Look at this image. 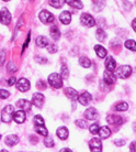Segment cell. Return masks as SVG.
<instances>
[{
	"instance_id": "1",
	"label": "cell",
	"mask_w": 136,
	"mask_h": 152,
	"mask_svg": "<svg viewBox=\"0 0 136 152\" xmlns=\"http://www.w3.org/2000/svg\"><path fill=\"white\" fill-rule=\"evenodd\" d=\"M13 113H14V109H13V106L11 105H7L4 107L2 111H1V120L2 122H10L12 120V117H13Z\"/></svg>"
},
{
	"instance_id": "2",
	"label": "cell",
	"mask_w": 136,
	"mask_h": 152,
	"mask_svg": "<svg viewBox=\"0 0 136 152\" xmlns=\"http://www.w3.org/2000/svg\"><path fill=\"white\" fill-rule=\"evenodd\" d=\"M48 83L49 85L54 88H61L63 87V78L59 74L53 73L48 76Z\"/></svg>"
},
{
	"instance_id": "3",
	"label": "cell",
	"mask_w": 136,
	"mask_h": 152,
	"mask_svg": "<svg viewBox=\"0 0 136 152\" xmlns=\"http://www.w3.org/2000/svg\"><path fill=\"white\" fill-rule=\"evenodd\" d=\"M132 74V67L129 65H122L119 67V69L116 71V76L120 78H127Z\"/></svg>"
},
{
	"instance_id": "4",
	"label": "cell",
	"mask_w": 136,
	"mask_h": 152,
	"mask_svg": "<svg viewBox=\"0 0 136 152\" xmlns=\"http://www.w3.org/2000/svg\"><path fill=\"white\" fill-rule=\"evenodd\" d=\"M80 21H81V23H82L85 27H87V28H92L95 24V18H93L92 15H88V13H83V15H81V17H80Z\"/></svg>"
},
{
	"instance_id": "5",
	"label": "cell",
	"mask_w": 136,
	"mask_h": 152,
	"mask_svg": "<svg viewBox=\"0 0 136 152\" xmlns=\"http://www.w3.org/2000/svg\"><path fill=\"white\" fill-rule=\"evenodd\" d=\"M0 22L4 26H8L11 22V13L9 12L7 8H2L0 11Z\"/></svg>"
},
{
	"instance_id": "6",
	"label": "cell",
	"mask_w": 136,
	"mask_h": 152,
	"mask_svg": "<svg viewBox=\"0 0 136 152\" xmlns=\"http://www.w3.org/2000/svg\"><path fill=\"white\" fill-rule=\"evenodd\" d=\"M38 18H40V20H41L43 23H51L55 20L54 15L49 11H47V10H42V11L40 12V15H38Z\"/></svg>"
},
{
	"instance_id": "7",
	"label": "cell",
	"mask_w": 136,
	"mask_h": 152,
	"mask_svg": "<svg viewBox=\"0 0 136 152\" xmlns=\"http://www.w3.org/2000/svg\"><path fill=\"white\" fill-rule=\"evenodd\" d=\"M103 80L106 82L108 85H112L116 82V76L114 75L113 71H109V69H106L104 74H103Z\"/></svg>"
},
{
	"instance_id": "8",
	"label": "cell",
	"mask_w": 136,
	"mask_h": 152,
	"mask_svg": "<svg viewBox=\"0 0 136 152\" xmlns=\"http://www.w3.org/2000/svg\"><path fill=\"white\" fill-rule=\"evenodd\" d=\"M17 88L19 89L20 91H27L30 89V82L27 80V78H20L18 82H17Z\"/></svg>"
},
{
	"instance_id": "9",
	"label": "cell",
	"mask_w": 136,
	"mask_h": 152,
	"mask_svg": "<svg viewBox=\"0 0 136 152\" xmlns=\"http://www.w3.org/2000/svg\"><path fill=\"white\" fill-rule=\"evenodd\" d=\"M89 148H90V151H97V152H101L102 151V143L101 141L97 139V138H93L91 139L90 142H89Z\"/></svg>"
},
{
	"instance_id": "10",
	"label": "cell",
	"mask_w": 136,
	"mask_h": 152,
	"mask_svg": "<svg viewBox=\"0 0 136 152\" xmlns=\"http://www.w3.org/2000/svg\"><path fill=\"white\" fill-rule=\"evenodd\" d=\"M32 104L34 106L41 108L43 106V104H44V96L42 95L41 93H35L33 97H32Z\"/></svg>"
},
{
	"instance_id": "11",
	"label": "cell",
	"mask_w": 136,
	"mask_h": 152,
	"mask_svg": "<svg viewBox=\"0 0 136 152\" xmlns=\"http://www.w3.org/2000/svg\"><path fill=\"white\" fill-rule=\"evenodd\" d=\"M91 95L88 93V91H83L81 95H78V102H79L82 106H87L88 104L90 103V100H91Z\"/></svg>"
},
{
	"instance_id": "12",
	"label": "cell",
	"mask_w": 136,
	"mask_h": 152,
	"mask_svg": "<svg viewBox=\"0 0 136 152\" xmlns=\"http://www.w3.org/2000/svg\"><path fill=\"white\" fill-rule=\"evenodd\" d=\"M13 119H14V121L17 124H23V122L25 121V119H27V115L24 113V110H19V111H15L13 113Z\"/></svg>"
},
{
	"instance_id": "13",
	"label": "cell",
	"mask_w": 136,
	"mask_h": 152,
	"mask_svg": "<svg viewBox=\"0 0 136 152\" xmlns=\"http://www.w3.org/2000/svg\"><path fill=\"white\" fill-rule=\"evenodd\" d=\"M85 117L87 118L88 120H95V119L98 118V111L93 107L88 108L87 110L85 111Z\"/></svg>"
},
{
	"instance_id": "14",
	"label": "cell",
	"mask_w": 136,
	"mask_h": 152,
	"mask_svg": "<svg viewBox=\"0 0 136 152\" xmlns=\"http://www.w3.org/2000/svg\"><path fill=\"white\" fill-rule=\"evenodd\" d=\"M106 121L109 122V124H111V125H122L123 124V119L120 116L111 115V116L106 117Z\"/></svg>"
},
{
	"instance_id": "15",
	"label": "cell",
	"mask_w": 136,
	"mask_h": 152,
	"mask_svg": "<svg viewBox=\"0 0 136 152\" xmlns=\"http://www.w3.org/2000/svg\"><path fill=\"white\" fill-rule=\"evenodd\" d=\"M17 106L19 107L20 109H22V110L27 111V110H30L31 109L32 105H31V103L29 102V100H25V99H20V100H18V103H17Z\"/></svg>"
},
{
	"instance_id": "16",
	"label": "cell",
	"mask_w": 136,
	"mask_h": 152,
	"mask_svg": "<svg viewBox=\"0 0 136 152\" xmlns=\"http://www.w3.org/2000/svg\"><path fill=\"white\" fill-rule=\"evenodd\" d=\"M59 20L64 24H69L70 21H72V13L69 11H63L59 15Z\"/></svg>"
},
{
	"instance_id": "17",
	"label": "cell",
	"mask_w": 136,
	"mask_h": 152,
	"mask_svg": "<svg viewBox=\"0 0 136 152\" xmlns=\"http://www.w3.org/2000/svg\"><path fill=\"white\" fill-rule=\"evenodd\" d=\"M65 94H66V96H67L68 98L72 99V100H77V98H78V93L72 87L66 88L65 89Z\"/></svg>"
},
{
	"instance_id": "18",
	"label": "cell",
	"mask_w": 136,
	"mask_h": 152,
	"mask_svg": "<svg viewBox=\"0 0 136 152\" xmlns=\"http://www.w3.org/2000/svg\"><path fill=\"white\" fill-rule=\"evenodd\" d=\"M18 142H19V138H18V136H15V134H10V136H8V137L6 138V143H7L9 147H13V145H15Z\"/></svg>"
},
{
	"instance_id": "19",
	"label": "cell",
	"mask_w": 136,
	"mask_h": 152,
	"mask_svg": "<svg viewBox=\"0 0 136 152\" xmlns=\"http://www.w3.org/2000/svg\"><path fill=\"white\" fill-rule=\"evenodd\" d=\"M57 137L61 140H66L68 138V129L66 127H61L57 129Z\"/></svg>"
},
{
	"instance_id": "20",
	"label": "cell",
	"mask_w": 136,
	"mask_h": 152,
	"mask_svg": "<svg viewBox=\"0 0 136 152\" xmlns=\"http://www.w3.org/2000/svg\"><path fill=\"white\" fill-rule=\"evenodd\" d=\"M106 69H109V71H114V69H115V67H116V63H115V61H114V58L112 56L106 57Z\"/></svg>"
},
{
	"instance_id": "21",
	"label": "cell",
	"mask_w": 136,
	"mask_h": 152,
	"mask_svg": "<svg viewBox=\"0 0 136 152\" xmlns=\"http://www.w3.org/2000/svg\"><path fill=\"white\" fill-rule=\"evenodd\" d=\"M35 42H36V45H38V48H46L47 44H48V40H47V38L43 37V35L38 37Z\"/></svg>"
},
{
	"instance_id": "22",
	"label": "cell",
	"mask_w": 136,
	"mask_h": 152,
	"mask_svg": "<svg viewBox=\"0 0 136 152\" xmlns=\"http://www.w3.org/2000/svg\"><path fill=\"white\" fill-rule=\"evenodd\" d=\"M65 2L67 4H69L70 7L76 8V9H82L83 4L80 0H65Z\"/></svg>"
},
{
	"instance_id": "23",
	"label": "cell",
	"mask_w": 136,
	"mask_h": 152,
	"mask_svg": "<svg viewBox=\"0 0 136 152\" xmlns=\"http://www.w3.org/2000/svg\"><path fill=\"white\" fill-rule=\"evenodd\" d=\"M99 134H100V138L102 139H106V138H109L111 136V130L108 127H101L99 129Z\"/></svg>"
},
{
	"instance_id": "24",
	"label": "cell",
	"mask_w": 136,
	"mask_h": 152,
	"mask_svg": "<svg viewBox=\"0 0 136 152\" xmlns=\"http://www.w3.org/2000/svg\"><path fill=\"white\" fill-rule=\"evenodd\" d=\"M95 53H97V55H98L100 58H103V57H106V54H108L106 50L104 49L103 46H101V45H95Z\"/></svg>"
},
{
	"instance_id": "25",
	"label": "cell",
	"mask_w": 136,
	"mask_h": 152,
	"mask_svg": "<svg viewBox=\"0 0 136 152\" xmlns=\"http://www.w3.org/2000/svg\"><path fill=\"white\" fill-rule=\"evenodd\" d=\"M51 37H52V39L55 40V41L61 38V32L58 30V28L55 27V26H53V27L51 28Z\"/></svg>"
},
{
	"instance_id": "26",
	"label": "cell",
	"mask_w": 136,
	"mask_h": 152,
	"mask_svg": "<svg viewBox=\"0 0 136 152\" xmlns=\"http://www.w3.org/2000/svg\"><path fill=\"white\" fill-rule=\"evenodd\" d=\"M79 64L81 65L82 67H85V69H88V67H90L91 66V61L88 58V57L81 56L79 58Z\"/></svg>"
},
{
	"instance_id": "27",
	"label": "cell",
	"mask_w": 136,
	"mask_h": 152,
	"mask_svg": "<svg viewBox=\"0 0 136 152\" xmlns=\"http://www.w3.org/2000/svg\"><path fill=\"white\" fill-rule=\"evenodd\" d=\"M35 130H36V132L38 134L44 136V137H46L48 134V131H47V129H46L44 126H35Z\"/></svg>"
},
{
	"instance_id": "28",
	"label": "cell",
	"mask_w": 136,
	"mask_h": 152,
	"mask_svg": "<svg viewBox=\"0 0 136 152\" xmlns=\"http://www.w3.org/2000/svg\"><path fill=\"white\" fill-rule=\"evenodd\" d=\"M124 45L126 49L131 50V51H136V42L134 40H127V41H125Z\"/></svg>"
},
{
	"instance_id": "29",
	"label": "cell",
	"mask_w": 136,
	"mask_h": 152,
	"mask_svg": "<svg viewBox=\"0 0 136 152\" xmlns=\"http://www.w3.org/2000/svg\"><path fill=\"white\" fill-rule=\"evenodd\" d=\"M106 6V1L104 0H95V11H100Z\"/></svg>"
},
{
	"instance_id": "30",
	"label": "cell",
	"mask_w": 136,
	"mask_h": 152,
	"mask_svg": "<svg viewBox=\"0 0 136 152\" xmlns=\"http://www.w3.org/2000/svg\"><path fill=\"white\" fill-rule=\"evenodd\" d=\"M95 34H97V35H95V37H97V39H98L100 42H103L106 38V32L102 30V29H98V30H97V32H95Z\"/></svg>"
},
{
	"instance_id": "31",
	"label": "cell",
	"mask_w": 136,
	"mask_h": 152,
	"mask_svg": "<svg viewBox=\"0 0 136 152\" xmlns=\"http://www.w3.org/2000/svg\"><path fill=\"white\" fill-rule=\"evenodd\" d=\"M64 2H65V0H49V4H51L52 7L56 8V9L63 7Z\"/></svg>"
},
{
	"instance_id": "32",
	"label": "cell",
	"mask_w": 136,
	"mask_h": 152,
	"mask_svg": "<svg viewBox=\"0 0 136 152\" xmlns=\"http://www.w3.org/2000/svg\"><path fill=\"white\" fill-rule=\"evenodd\" d=\"M127 109H129L127 103H120L115 106V110H117V111H125V110H127Z\"/></svg>"
},
{
	"instance_id": "33",
	"label": "cell",
	"mask_w": 136,
	"mask_h": 152,
	"mask_svg": "<svg viewBox=\"0 0 136 152\" xmlns=\"http://www.w3.org/2000/svg\"><path fill=\"white\" fill-rule=\"evenodd\" d=\"M34 124H35V126H44V119L42 118V116H40V115H36L35 117H34Z\"/></svg>"
},
{
	"instance_id": "34",
	"label": "cell",
	"mask_w": 136,
	"mask_h": 152,
	"mask_svg": "<svg viewBox=\"0 0 136 152\" xmlns=\"http://www.w3.org/2000/svg\"><path fill=\"white\" fill-rule=\"evenodd\" d=\"M99 129H100V127H99L98 124H93V125H91L90 128H89V130H90V132L92 133V134H97V133L99 132Z\"/></svg>"
},
{
	"instance_id": "35",
	"label": "cell",
	"mask_w": 136,
	"mask_h": 152,
	"mask_svg": "<svg viewBox=\"0 0 136 152\" xmlns=\"http://www.w3.org/2000/svg\"><path fill=\"white\" fill-rule=\"evenodd\" d=\"M68 75H69V72H68V69L66 65H63L61 66V78H68Z\"/></svg>"
},
{
	"instance_id": "36",
	"label": "cell",
	"mask_w": 136,
	"mask_h": 152,
	"mask_svg": "<svg viewBox=\"0 0 136 152\" xmlns=\"http://www.w3.org/2000/svg\"><path fill=\"white\" fill-rule=\"evenodd\" d=\"M46 48H47L49 53H55V52L57 51V46L55 45V44H53V43H48Z\"/></svg>"
},
{
	"instance_id": "37",
	"label": "cell",
	"mask_w": 136,
	"mask_h": 152,
	"mask_svg": "<svg viewBox=\"0 0 136 152\" xmlns=\"http://www.w3.org/2000/svg\"><path fill=\"white\" fill-rule=\"evenodd\" d=\"M76 125L78 126L79 128H82V129H85V128L87 127V122L85 121V120H81V119H78V120H76Z\"/></svg>"
},
{
	"instance_id": "38",
	"label": "cell",
	"mask_w": 136,
	"mask_h": 152,
	"mask_svg": "<svg viewBox=\"0 0 136 152\" xmlns=\"http://www.w3.org/2000/svg\"><path fill=\"white\" fill-rule=\"evenodd\" d=\"M7 69H8V71H9V72H11V73H14V72H17V71H18L17 66H15V65L13 64L12 62H10V63L8 64Z\"/></svg>"
},
{
	"instance_id": "39",
	"label": "cell",
	"mask_w": 136,
	"mask_h": 152,
	"mask_svg": "<svg viewBox=\"0 0 136 152\" xmlns=\"http://www.w3.org/2000/svg\"><path fill=\"white\" fill-rule=\"evenodd\" d=\"M44 145H45L47 148H52V147L54 145L53 139H51V138H46L45 140H44Z\"/></svg>"
},
{
	"instance_id": "40",
	"label": "cell",
	"mask_w": 136,
	"mask_h": 152,
	"mask_svg": "<svg viewBox=\"0 0 136 152\" xmlns=\"http://www.w3.org/2000/svg\"><path fill=\"white\" fill-rule=\"evenodd\" d=\"M9 96H10L9 91H4V89H0V98L1 99H6V98H8Z\"/></svg>"
},
{
	"instance_id": "41",
	"label": "cell",
	"mask_w": 136,
	"mask_h": 152,
	"mask_svg": "<svg viewBox=\"0 0 136 152\" xmlns=\"http://www.w3.org/2000/svg\"><path fill=\"white\" fill-rule=\"evenodd\" d=\"M38 87L41 88V89H45L46 88V84L43 82V80H38Z\"/></svg>"
},
{
	"instance_id": "42",
	"label": "cell",
	"mask_w": 136,
	"mask_h": 152,
	"mask_svg": "<svg viewBox=\"0 0 136 152\" xmlns=\"http://www.w3.org/2000/svg\"><path fill=\"white\" fill-rule=\"evenodd\" d=\"M15 83H17V78H15V77H13V76H12V77H10V78L8 80V84H9L10 86L14 85Z\"/></svg>"
},
{
	"instance_id": "43",
	"label": "cell",
	"mask_w": 136,
	"mask_h": 152,
	"mask_svg": "<svg viewBox=\"0 0 136 152\" xmlns=\"http://www.w3.org/2000/svg\"><path fill=\"white\" fill-rule=\"evenodd\" d=\"M129 150L132 152L136 151V141L135 142H132V145H131V147H129Z\"/></svg>"
},
{
	"instance_id": "44",
	"label": "cell",
	"mask_w": 136,
	"mask_h": 152,
	"mask_svg": "<svg viewBox=\"0 0 136 152\" xmlns=\"http://www.w3.org/2000/svg\"><path fill=\"white\" fill-rule=\"evenodd\" d=\"M36 60H38V63H46L47 60L46 58H43V57H36Z\"/></svg>"
},
{
	"instance_id": "45",
	"label": "cell",
	"mask_w": 136,
	"mask_h": 152,
	"mask_svg": "<svg viewBox=\"0 0 136 152\" xmlns=\"http://www.w3.org/2000/svg\"><path fill=\"white\" fill-rule=\"evenodd\" d=\"M115 145H125V140H122V141H115Z\"/></svg>"
},
{
	"instance_id": "46",
	"label": "cell",
	"mask_w": 136,
	"mask_h": 152,
	"mask_svg": "<svg viewBox=\"0 0 136 152\" xmlns=\"http://www.w3.org/2000/svg\"><path fill=\"white\" fill-rule=\"evenodd\" d=\"M132 27H133V29H134V31H135V32H136V19L133 20V22H132Z\"/></svg>"
},
{
	"instance_id": "47",
	"label": "cell",
	"mask_w": 136,
	"mask_h": 152,
	"mask_svg": "<svg viewBox=\"0 0 136 152\" xmlns=\"http://www.w3.org/2000/svg\"><path fill=\"white\" fill-rule=\"evenodd\" d=\"M63 151H68V152H72V150H70V149H61V152H63Z\"/></svg>"
},
{
	"instance_id": "48",
	"label": "cell",
	"mask_w": 136,
	"mask_h": 152,
	"mask_svg": "<svg viewBox=\"0 0 136 152\" xmlns=\"http://www.w3.org/2000/svg\"><path fill=\"white\" fill-rule=\"evenodd\" d=\"M4 1H9V0H4Z\"/></svg>"
},
{
	"instance_id": "49",
	"label": "cell",
	"mask_w": 136,
	"mask_h": 152,
	"mask_svg": "<svg viewBox=\"0 0 136 152\" xmlns=\"http://www.w3.org/2000/svg\"><path fill=\"white\" fill-rule=\"evenodd\" d=\"M0 138H1V134H0Z\"/></svg>"
}]
</instances>
